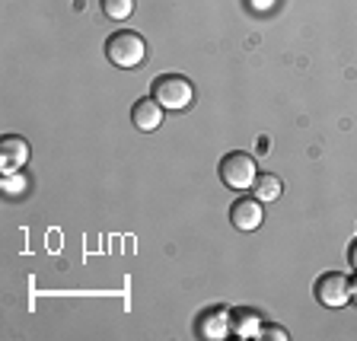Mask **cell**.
<instances>
[{"label": "cell", "instance_id": "cell-15", "mask_svg": "<svg viewBox=\"0 0 357 341\" xmlns=\"http://www.w3.org/2000/svg\"><path fill=\"white\" fill-rule=\"evenodd\" d=\"M348 259H351V265L357 268V239H354V243H351V252H348Z\"/></svg>", "mask_w": 357, "mask_h": 341}, {"label": "cell", "instance_id": "cell-8", "mask_svg": "<svg viewBox=\"0 0 357 341\" xmlns=\"http://www.w3.org/2000/svg\"><path fill=\"white\" fill-rule=\"evenodd\" d=\"M261 328H265L261 316L249 306H239V310L230 312V332L236 338H261Z\"/></svg>", "mask_w": 357, "mask_h": 341}, {"label": "cell", "instance_id": "cell-16", "mask_svg": "<svg viewBox=\"0 0 357 341\" xmlns=\"http://www.w3.org/2000/svg\"><path fill=\"white\" fill-rule=\"evenodd\" d=\"M351 297L357 300V281H351Z\"/></svg>", "mask_w": 357, "mask_h": 341}, {"label": "cell", "instance_id": "cell-5", "mask_svg": "<svg viewBox=\"0 0 357 341\" xmlns=\"http://www.w3.org/2000/svg\"><path fill=\"white\" fill-rule=\"evenodd\" d=\"M29 141H22V137H16V134H7L3 141H0V172L3 176H13V172H20L22 166L29 163Z\"/></svg>", "mask_w": 357, "mask_h": 341}, {"label": "cell", "instance_id": "cell-2", "mask_svg": "<svg viewBox=\"0 0 357 341\" xmlns=\"http://www.w3.org/2000/svg\"><path fill=\"white\" fill-rule=\"evenodd\" d=\"M150 96L163 105V109L182 112V109H188V105H192L195 86H192V80H188V77H182V74H160L153 80V86H150Z\"/></svg>", "mask_w": 357, "mask_h": 341}, {"label": "cell", "instance_id": "cell-6", "mask_svg": "<svg viewBox=\"0 0 357 341\" xmlns=\"http://www.w3.org/2000/svg\"><path fill=\"white\" fill-rule=\"evenodd\" d=\"M261 220H265V211H261V201L259 198H239V201H233L230 223L236 227V230L252 233V230H259V227H261Z\"/></svg>", "mask_w": 357, "mask_h": 341}, {"label": "cell", "instance_id": "cell-10", "mask_svg": "<svg viewBox=\"0 0 357 341\" xmlns=\"http://www.w3.org/2000/svg\"><path fill=\"white\" fill-rule=\"evenodd\" d=\"M252 192H255V198H259L261 204H268V201H278V198H281L284 185H281V179H278L275 172H259Z\"/></svg>", "mask_w": 357, "mask_h": 341}, {"label": "cell", "instance_id": "cell-7", "mask_svg": "<svg viewBox=\"0 0 357 341\" xmlns=\"http://www.w3.org/2000/svg\"><path fill=\"white\" fill-rule=\"evenodd\" d=\"M131 121L137 131H156V128L163 125V105L156 103L153 96L137 99V103L131 105Z\"/></svg>", "mask_w": 357, "mask_h": 341}, {"label": "cell", "instance_id": "cell-14", "mask_svg": "<svg viewBox=\"0 0 357 341\" xmlns=\"http://www.w3.org/2000/svg\"><path fill=\"white\" fill-rule=\"evenodd\" d=\"M249 7L252 10H268L271 7V0H249Z\"/></svg>", "mask_w": 357, "mask_h": 341}, {"label": "cell", "instance_id": "cell-3", "mask_svg": "<svg viewBox=\"0 0 357 341\" xmlns=\"http://www.w3.org/2000/svg\"><path fill=\"white\" fill-rule=\"evenodd\" d=\"M259 179V166H255L252 153H243V150H233L220 160V182L233 192H245V188L255 185Z\"/></svg>", "mask_w": 357, "mask_h": 341}, {"label": "cell", "instance_id": "cell-1", "mask_svg": "<svg viewBox=\"0 0 357 341\" xmlns=\"http://www.w3.org/2000/svg\"><path fill=\"white\" fill-rule=\"evenodd\" d=\"M105 58L115 67H125V70L128 67H137L147 58V42L134 29H119L105 38Z\"/></svg>", "mask_w": 357, "mask_h": 341}, {"label": "cell", "instance_id": "cell-11", "mask_svg": "<svg viewBox=\"0 0 357 341\" xmlns=\"http://www.w3.org/2000/svg\"><path fill=\"white\" fill-rule=\"evenodd\" d=\"M102 13L115 22H125L134 13V0H102Z\"/></svg>", "mask_w": 357, "mask_h": 341}, {"label": "cell", "instance_id": "cell-4", "mask_svg": "<svg viewBox=\"0 0 357 341\" xmlns=\"http://www.w3.org/2000/svg\"><path fill=\"white\" fill-rule=\"evenodd\" d=\"M316 300L326 310H338V306H348L351 300V281L342 275V271H328L316 281Z\"/></svg>", "mask_w": 357, "mask_h": 341}, {"label": "cell", "instance_id": "cell-12", "mask_svg": "<svg viewBox=\"0 0 357 341\" xmlns=\"http://www.w3.org/2000/svg\"><path fill=\"white\" fill-rule=\"evenodd\" d=\"M261 338H271V341H287V328H281V326H265V328H261Z\"/></svg>", "mask_w": 357, "mask_h": 341}, {"label": "cell", "instance_id": "cell-13", "mask_svg": "<svg viewBox=\"0 0 357 341\" xmlns=\"http://www.w3.org/2000/svg\"><path fill=\"white\" fill-rule=\"evenodd\" d=\"M20 179H22V176H16V172H13V176H7V182H3V185H7V192H10V195H16V192L22 188Z\"/></svg>", "mask_w": 357, "mask_h": 341}, {"label": "cell", "instance_id": "cell-9", "mask_svg": "<svg viewBox=\"0 0 357 341\" xmlns=\"http://www.w3.org/2000/svg\"><path fill=\"white\" fill-rule=\"evenodd\" d=\"M198 335L211 341H223L230 335V310H211L201 316L198 322Z\"/></svg>", "mask_w": 357, "mask_h": 341}]
</instances>
